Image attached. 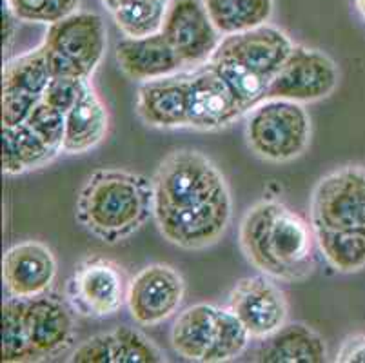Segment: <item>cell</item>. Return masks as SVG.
I'll use <instances>...</instances> for the list:
<instances>
[{
  "instance_id": "1",
  "label": "cell",
  "mask_w": 365,
  "mask_h": 363,
  "mask_svg": "<svg viewBox=\"0 0 365 363\" xmlns=\"http://www.w3.org/2000/svg\"><path fill=\"white\" fill-rule=\"evenodd\" d=\"M153 220L169 244L202 251L218 244L233 218V198L224 173L195 149L173 151L151 178Z\"/></svg>"
},
{
  "instance_id": "2",
  "label": "cell",
  "mask_w": 365,
  "mask_h": 363,
  "mask_svg": "<svg viewBox=\"0 0 365 363\" xmlns=\"http://www.w3.org/2000/svg\"><path fill=\"white\" fill-rule=\"evenodd\" d=\"M238 242L249 264L277 282L300 284L317 267L313 227L278 200H260L245 211Z\"/></svg>"
},
{
  "instance_id": "3",
  "label": "cell",
  "mask_w": 365,
  "mask_h": 363,
  "mask_svg": "<svg viewBox=\"0 0 365 363\" xmlns=\"http://www.w3.org/2000/svg\"><path fill=\"white\" fill-rule=\"evenodd\" d=\"M75 215L89 235L120 244L153 218L151 180L125 169H97L76 195Z\"/></svg>"
},
{
  "instance_id": "4",
  "label": "cell",
  "mask_w": 365,
  "mask_h": 363,
  "mask_svg": "<svg viewBox=\"0 0 365 363\" xmlns=\"http://www.w3.org/2000/svg\"><path fill=\"white\" fill-rule=\"evenodd\" d=\"M251 334L229 307L197 304L178 312L171 329V345L189 362L224 363L245 352Z\"/></svg>"
},
{
  "instance_id": "5",
  "label": "cell",
  "mask_w": 365,
  "mask_h": 363,
  "mask_svg": "<svg viewBox=\"0 0 365 363\" xmlns=\"http://www.w3.org/2000/svg\"><path fill=\"white\" fill-rule=\"evenodd\" d=\"M313 124L304 104L265 98L245 115V142L253 155L271 164L300 158L311 144Z\"/></svg>"
},
{
  "instance_id": "6",
  "label": "cell",
  "mask_w": 365,
  "mask_h": 363,
  "mask_svg": "<svg viewBox=\"0 0 365 363\" xmlns=\"http://www.w3.org/2000/svg\"><path fill=\"white\" fill-rule=\"evenodd\" d=\"M53 76L91 80L108 48V31L101 15L75 11L49 24L44 40Z\"/></svg>"
},
{
  "instance_id": "7",
  "label": "cell",
  "mask_w": 365,
  "mask_h": 363,
  "mask_svg": "<svg viewBox=\"0 0 365 363\" xmlns=\"http://www.w3.org/2000/svg\"><path fill=\"white\" fill-rule=\"evenodd\" d=\"M309 224L313 229L365 231V165H341L318 180Z\"/></svg>"
},
{
  "instance_id": "8",
  "label": "cell",
  "mask_w": 365,
  "mask_h": 363,
  "mask_svg": "<svg viewBox=\"0 0 365 363\" xmlns=\"http://www.w3.org/2000/svg\"><path fill=\"white\" fill-rule=\"evenodd\" d=\"M293 48L294 42L287 33L277 26L264 24L224 36L209 64L238 69L271 84Z\"/></svg>"
},
{
  "instance_id": "9",
  "label": "cell",
  "mask_w": 365,
  "mask_h": 363,
  "mask_svg": "<svg viewBox=\"0 0 365 363\" xmlns=\"http://www.w3.org/2000/svg\"><path fill=\"white\" fill-rule=\"evenodd\" d=\"M129 280L117 262L89 256L76 265L66 284V300L76 316L108 318L128 300Z\"/></svg>"
},
{
  "instance_id": "10",
  "label": "cell",
  "mask_w": 365,
  "mask_h": 363,
  "mask_svg": "<svg viewBox=\"0 0 365 363\" xmlns=\"http://www.w3.org/2000/svg\"><path fill=\"white\" fill-rule=\"evenodd\" d=\"M340 84V68L322 49L294 44L267 89V98L313 104L329 98Z\"/></svg>"
},
{
  "instance_id": "11",
  "label": "cell",
  "mask_w": 365,
  "mask_h": 363,
  "mask_svg": "<svg viewBox=\"0 0 365 363\" xmlns=\"http://www.w3.org/2000/svg\"><path fill=\"white\" fill-rule=\"evenodd\" d=\"M185 280L168 264H149L129 280L125 305L131 318L145 327L164 324L182 307Z\"/></svg>"
},
{
  "instance_id": "12",
  "label": "cell",
  "mask_w": 365,
  "mask_h": 363,
  "mask_svg": "<svg viewBox=\"0 0 365 363\" xmlns=\"http://www.w3.org/2000/svg\"><path fill=\"white\" fill-rule=\"evenodd\" d=\"M162 33L185 68L207 66L222 42L204 0H171Z\"/></svg>"
},
{
  "instance_id": "13",
  "label": "cell",
  "mask_w": 365,
  "mask_h": 363,
  "mask_svg": "<svg viewBox=\"0 0 365 363\" xmlns=\"http://www.w3.org/2000/svg\"><path fill=\"white\" fill-rule=\"evenodd\" d=\"M277 280L265 275L242 278L229 292L227 307L237 315L253 339H265L284 327L289 304Z\"/></svg>"
},
{
  "instance_id": "14",
  "label": "cell",
  "mask_w": 365,
  "mask_h": 363,
  "mask_svg": "<svg viewBox=\"0 0 365 363\" xmlns=\"http://www.w3.org/2000/svg\"><path fill=\"white\" fill-rule=\"evenodd\" d=\"M68 305L49 292L35 298H21L24 331L36 362L61 356L73 345L75 318Z\"/></svg>"
},
{
  "instance_id": "15",
  "label": "cell",
  "mask_w": 365,
  "mask_h": 363,
  "mask_svg": "<svg viewBox=\"0 0 365 363\" xmlns=\"http://www.w3.org/2000/svg\"><path fill=\"white\" fill-rule=\"evenodd\" d=\"M247 109L233 88L211 66L191 76L189 91V129L220 131L237 124Z\"/></svg>"
},
{
  "instance_id": "16",
  "label": "cell",
  "mask_w": 365,
  "mask_h": 363,
  "mask_svg": "<svg viewBox=\"0 0 365 363\" xmlns=\"http://www.w3.org/2000/svg\"><path fill=\"white\" fill-rule=\"evenodd\" d=\"M58 271L51 249L36 240L11 245L2 260V278L9 296L35 298L49 292Z\"/></svg>"
},
{
  "instance_id": "17",
  "label": "cell",
  "mask_w": 365,
  "mask_h": 363,
  "mask_svg": "<svg viewBox=\"0 0 365 363\" xmlns=\"http://www.w3.org/2000/svg\"><path fill=\"white\" fill-rule=\"evenodd\" d=\"M191 76H164L142 82L135 111L145 126L155 129L189 128Z\"/></svg>"
},
{
  "instance_id": "18",
  "label": "cell",
  "mask_w": 365,
  "mask_h": 363,
  "mask_svg": "<svg viewBox=\"0 0 365 363\" xmlns=\"http://www.w3.org/2000/svg\"><path fill=\"white\" fill-rule=\"evenodd\" d=\"M71 363H164V352L142 331L129 325H118L113 331L101 332L86 342L69 356Z\"/></svg>"
},
{
  "instance_id": "19",
  "label": "cell",
  "mask_w": 365,
  "mask_h": 363,
  "mask_svg": "<svg viewBox=\"0 0 365 363\" xmlns=\"http://www.w3.org/2000/svg\"><path fill=\"white\" fill-rule=\"evenodd\" d=\"M115 60L128 78L140 84L148 80L178 75V71L185 69L182 58L162 31L142 39L124 36L115 48Z\"/></svg>"
},
{
  "instance_id": "20",
  "label": "cell",
  "mask_w": 365,
  "mask_h": 363,
  "mask_svg": "<svg viewBox=\"0 0 365 363\" xmlns=\"http://www.w3.org/2000/svg\"><path fill=\"white\" fill-rule=\"evenodd\" d=\"M109 131V111L91 80L84 86L71 109L66 113V135L62 153L84 155L101 145Z\"/></svg>"
},
{
  "instance_id": "21",
  "label": "cell",
  "mask_w": 365,
  "mask_h": 363,
  "mask_svg": "<svg viewBox=\"0 0 365 363\" xmlns=\"http://www.w3.org/2000/svg\"><path fill=\"white\" fill-rule=\"evenodd\" d=\"M253 359L265 363H324L327 362V345L320 332L304 322H287L264 339Z\"/></svg>"
},
{
  "instance_id": "22",
  "label": "cell",
  "mask_w": 365,
  "mask_h": 363,
  "mask_svg": "<svg viewBox=\"0 0 365 363\" xmlns=\"http://www.w3.org/2000/svg\"><path fill=\"white\" fill-rule=\"evenodd\" d=\"M2 162L4 173L9 176L24 175L51 164L58 151L46 144L26 122L19 126H2Z\"/></svg>"
},
{
  "instance_id": "23",
  "label": "cell",
  "mask_w": 365,
  "mask_h": 363,
  "mask_svg": "<svg viewBox=\"0 0 365 363\" xmlns=\"http://www.w3.org/2000/svg\"><path fill=\"white\" fill-rule=\"evenodd\" d=\"M204 6L222 36L269 24L274 13V0H204Z\"/></svg>"
},
{
  "instance_id": "24",
  "label": "cell",
  "mask_w": 365,
  "mask_h": 363,
  "mask_svg": "<svg viewBox=\"0 0 365 363\" xmlns=\"http://www.w3.org/2000/svg\"><path fill=\"white\" fill-rule=\"evenodd\" d=\"M51 78V68L48 64L44 46L41 44L6 62L2 69V93H19L42 98Z\"/></svg>"
},
{
  "instance_id": "25",
  "label": "cell",
  "mask_w": 365,
  "mask_h": 363,
  "mask_svg": "<svg viewBox=\"0 0 365 363\" xmlns=\"http://www.w3.org/2000/svg\"><path fill=\"white\" fill-rule=\"evenodd\" d=\"M314 240L325 262L341 275L365 269V231L313 229Z\"/></svg>"
},
{
  "instance_id": "26",
  "label": "cell",
  "mask_w": 365,
  "mask_h": 363,
  "mask_svg": "<svg viewBox=\"0 0 365 363\" xmlns=\"http://www.w3.org/2000/svg\"><path fill=\"white\" fill-rule=\"evenodd\" d=\"M171 0H131L111 11L113 20L128 39L157 35L164 28Z\"/></svg>"
},
{
  "instance_id": "27",
  "label": "cell",
  "mask_w": 365,
  "mask_h": 363,
  "mask_svg": "<svg viewBox=\"0 0 365 363\" xmlns=\"http://www.w3.org/2000/svg\"><path fill=\"white\" fill-rule=\"evenodd\" d=\"M2 362H36L24 331L19 296H9L2 305Z\"/></svg>"
},
{
  "instance_id": "28",
  "label": "cell",
  "mask_w": 365,
  "mask_h": 363,
  "mask_svg": "<svg viewBox=\"0 0 365 363\" xmlns=\"http://www.w3.org/2000/svg\"><path fill=\"white\" fill-rule=\"evenodd\" d=\"M19 20L53 24L64 16L78 11L82 0H4Z\"/></svg>"
},
{
  "instance_id": "29",
  "label": "cell",
  "mask_w": 365,
  "mask_h": 363,
  "mask_svg": "<svg viewBox=\"0 0 365 363\" xmlns=\"http://www.w3.org/2000/svg\"><path fill=\"white\" fill-rule=\"evenodd\" d=\"M26 124L33 129L38 136L44 138L46 144L51 145L55 151L62 153L66 135V115L56 108L49 106L48 102L41 100L29 113Z\"/></svg>"
},
{
  "instance_id": "30",
  "label": "cell",
  "mask_w": 365,
  "mask_h": 363,
  "mask_svg": "<svg viewBox=\"0 0 365 363\" xmlns=\"http://www.w3.org/2000/svg\"><path fill=\"white\" fill-rule=\"evenodd\" d=\"M86 82L88 80L73 78V76H53L42 100L66 115L82 95Z\"/></svg>"
},
{
  "instance_id": "31",
  "label": "cell",
  "mask_w": 365,
  "mask_h": 363,
  "mask_svg": "<svg viewBox=\"0 0 365 363\" xmlns=\"http://www.w3.org/2000/svg\"><path fill=\"white\" fill-rule=\"evenodd\" d=\"M336 363H365V334H351L341 342L334 356Z\"/></svg>"
},
{
  "instance_id": "32",
  "label": "cell",
  "mask_w": 365,
  "mask_h": 363,
  "mask_svg": "<svg viewBox=\"0 0 365 363\" xmlns=\"http://www.w3.org/2000/svg\"><path fill=\"white\" fill-rule=\"evenodd\" d=\"M2 20H4V49L11 48L13 35H15V26L19 22V16L13 13V9L2 0Z\"/></svg>"
},
{
  "instance_id": "33",
  "label": "cell",
  "mask_w": 365,
  "mask_h": 363,
  "mask_svg": "<svg viewBox=\"0 0 365 363\" xmlns=\"http://www.w3.org/2000/svg\"><path fill=\"white\" fill-rule=\"evenodd\" d=\"M102 4H104V8L108 9L109 13L115 11L117 8H120V6L128 4V2H131V0H101Z\"/></svg>"
},
{
  "instance_id": "34",
  "label": "cell",
  "mask_w": 365,
  "mask_h": 363,
  "mask_svg": "<svg viewBox=\"0 0 365 363\" xmlns=\"http://www.w3.org/2000/svg\"><path fill=\"white\" fill-rule=\"evenodd\" d=\"M354 4H356V9L361 15V19L365 20V0H354Z\"/></svg>"
}]
</instances>
